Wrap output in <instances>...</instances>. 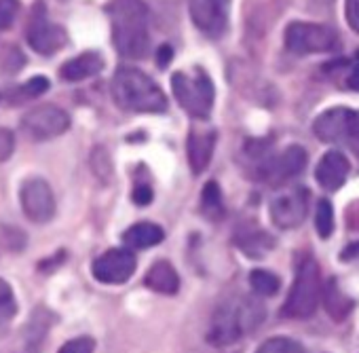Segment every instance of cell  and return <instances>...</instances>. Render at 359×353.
I'll use <instances>...</instances> for the list:
<instances>
[{
	"label": "cell",
	"mask_w": 359,
	"mask_h": 353,
	"mask_svg": "<svg viewBox=\"0 0 359 353\" xmlns=\"http://www.w3.org/2000/svg\"><path fill=\"white\" fill-rule=\"evenodd\" d=\"M106 13L118 55L127 60L146 58L150 49V11L144 0H110Z\"/></svg>",
	"instance_id": "cell-1"
},
{
	"label": "cell",
	"mask_w": 359,
	"mask_h": 353,
	"mask_svg": "<svg viewBox=\"0 0 359 353\" xmlns=\"http://www.w3.org/2000/svg\"><path fill=\"white\" fill-rule=\"evenodd\" d=\"M264 321V307L254 296H231L220 302L208 328V340L216 347H229L245 338Z\"/></svg>",
	"instance_id": "cell-2"
},
{
	"label": "cell",
	"mask_w": 359,
	"mask_h": 353,
	"mask_svg": "<svg viewBox=\"0 0 359 353\" xmlns=\"http://www.w3.org/2000/svg\"><path fill=\"white\" fill-rule=\"evenodd\" d=\"M112 98L127 112H163L167 98L161 87L137 68H118L112 79Z\"/></svg>",
	"instance_id": "cell-3"
},
{
	"label": "cell",
	"mask_w": 359,
	"mask_h": 353,
	"mask_svg": "<svg viewBox=\"0 0 359 353\" xmlns=\"http://www.w3.org/2000/svg\"><path fill=\"white\" fill-rule=\"evenodd\" d=\"M171 89L175 102L193 119H208L212 114L216 89H214V81L201 66L175 72L171 76Z\"/></svg>",
	"instance_id": "cell-4"
},
{
	"label": "cell",
	"mask_w": 359,
	"mask_h": 353,
	"mask_svg": "<svg viewBox=\"0 0 359 353\" xmlns=\"http://www.w3.org/2000/svg\"><path fill=\"white\" fill-rule=\"evenodd\" d=\"M321 269L313 256H302L296 269L294 286L285 298V305L281 309L283 317L290 319H306L315 313L319 300H321Z\"/></svg>",
	"instance_id": "cell-5"
},
{
	"label": "cell",
	"mask_w": 359,
	"mask_h": 353,
	"mask_svg": "<svg viewBox=\"0 0 359 353\" xmlns=\"http://www.w3.org/2000/svg\"><path fill=\"white\" fill-rule=\"evenodd\" d=\"M313 131L321 142L342 144L359 154V110L330 108L317 116Z\"/></svg>",
	"instance_id": "cell-6"
},
{
	"label": "cell",
	"mask_w": 359,
	"mask_h": 353,
	"mask_svg": "<svg viewBox=\"0 0 359 353\" xmlns=\"http://www.w3.org/2000/svg\"><path fill=\"white\" fill-rule=\"evenodd\" d=\"M338 34L321 24L294 22L285 28V49L294 55L327 53L338 49Z\"/></svg>",
	"instance_id": "cell-7"
},
{
	"label": "cell",
	"mask_w": 359,
	"mask_h": 353,
	"mask_svg": "<svg viewBox=\"0 0 359 353\" xmlns=\"http://www.w3.org/2000/svg\"><path fill=\"white\" fill-rule=\"evenodd\" d=\"M26 41L41 55H53L55 51H60L66 45L64 28L49 20L47 7L41 3V0L30 11V20L26 24Z\"/></svg>",
	"instance_id": "cell-8"
},
{
	"label": "cell",
	"mask_w": 359,
	"mask_h": 353,
	"mask_svg": "<svg viewBox=\"0 0 359 353\" xmlns=\"http://www.w3.org/2000/svg\"><path fill=\"white\" fill-rule=\"evenodd\" d=\"M68 127H70L68 112L53 104L36 106L30 112H26L22 119V131L26 133V138H30L34 142L53 140V138L66 133Z\"/></svg>",
	"instance_id": "cell-9"
},
{
	"label": "cell",
	"mask_w": 359,
	"mask_h": 353,
	"mask_svg": "<svg viewBox=\"0 0 359 353\" xmlns=\"http://www.w3.org/2000/svg\"><path fill=\"white\" fill-rule=\"evenodd\" d=\"M309 191L304 187H292L287 191H281L271 201V218L275 227L290 231L304 222L309 214Z\"/></svg>",
	"instance_id": "cell-10"
},
{
	"label": "cell",
	"mask_w": 359,
	"mask_h": 353,
	"mask_svg": "<svg viewBox=\"0 0 359 353\" xmlns=\"http://www.w3.org/2000/svg\"><path fill=\"white\" fill-rule=\"evenodd\" d=\"M20 201H22L24 214L36 225L49 222L55 216V195L49 182L43 178L26 180L20 191Z\"/></svg>",
	"instance_id": "cell-11"
},
{
	"label": "cell",
	"mask_w": 359,
	"mask_h": 353,
	"mask_svg": "<svg viewBox=\"0 0 359 353\" xmlns=\"http://www.w3.org/2000/svg\"><path fill=\"white\" fill-rule=\"evenodd\" d=\"M193 24L212 39H218L229 28L231 0H189Z\"/></svg>",
	"instance_id": "cell-12"
},
{
	"label": "cell",
	"mask_w": 359,
	"mask_h": 353,
	"mask_svg": "<svg viewBox=\"0 0 359 353\" xmlns=\"http://www.w3.org/2000/svg\"><path fill=\"white\" fill-rule=\"evenodd\" d=\"M306 161H309V156L302 146H290L281 154L266 159L258 167V178L273 182V185H283L304 171Z\"/></svg>",
	"instance_id": "cell-13"
},
{
	"label": "cell",
	"mask_w": 359,
	"mask_h": 353,
	"mask_svg": "<svg viewBox=\"0 0 359 353\" xmlns=\"http://www.w3.org/2000/svg\"><path fill=\"white\" fill-rule=\"evenodd\" d=\"M135 271V256L129 250H108L93 262V277L102 284H125Z\"/></svg>",
	"instance_id": "cell-14"
},
{
	"label": "cell",
	"mask_w": 359,
	"mask_h": 353,
	"mask_svg": "<svg viewBox=\"0 0 359 353\" xmlns=\"http://www.w3.org/2000/svg\"><path fill=\"white\" fill-rule=\"evenodd\" d=\"M348 159L340 150H330L321 156L315 169V178L325 191H338L348 178Z\"/></svg>",
	"instance_id": "cell-15"
},
{
	"label": "cell",
	"mask_w": 359,
	"mask_h": 353,
	"mask_svg": "<svg viewBox=\"0 0 359 353\" xmlns=\"http://www.w3.org/2000/svg\"><path fill=\"white\" fill-rule=\"evenodd\" d=\"M214 148H216V131L214 129H199L193 127L187 140V159L189 165L193 169V173H201L212 156H214Z\"/></svg>",
	"instance_id": "cell-16"
},
{
	"label": "cell",
	"mask_w": 359,
	"mask_h": 353,
	"mask_svg": "<svg viewBox=\"0 0 359 353\" xmlns=\"http://www.w3.org/2000/svg\"><path fill=\"white\" fill-rule=\"evenodd\" d=\"M102 68H104V58L95 51H87V53H81V55L68 60L60 68V76L68 83H79V81L100 74Z\"/></svg>",
	"instance_id": "cell-17"
},
{
	"label": "cell",
	"mask_w": 359,
	"mask_h": 353,
	"mask_svg": "<svg viewBox=\"0 0 359 353\" xmlns=\"http://www.w3.org/2000/svg\"><path fill=\"white\" fill-rule=\"evenodd\" d=\"M321 302H323V309L327 311V315H330L332 319H336V321H342V319L353 311V307H355V300L348 298V296L340 290V286H338V281H336L334 277H330V279L323 284Z\"/></svg>",
	"instance_id": "cell-18"
},
{
	"label": "cell",
	"mask_w": 359,
	"mask_h": 353,
	"mask_svg": "<svg viewBox=\"0 0 359 353\" xmlns=\"http://www.w3.org/2000/svg\"><path fill=\"white\" fill-rule=\"evenodd\" d=\"M144 284L154 290V292H161V294H175L177 288H180V277L175 273V269L167 262V260H158L154 262L146 277H144Z\"/></svg>",
	"instance_id": "cell-19"
},
{
	"label": "cell",
	"mask_w": 359,
	"mask_h": 353,
	"mask_svg": "<svg viewBox=\"0 0 359 353\" xmlns=\"http://www.w3.org/2000/svg\"><path fill=\"white\" fill-rule=\"evenodd\" d=\"M165 237L163 229L152 225V222H137L133 227H129L123 235L125 244L133 250H144V248H152L156 244H161Z\"/></svg>",
	"instance_id": "cell-20"
},
{
	"label": "cell",
	"mask_w": 359,
	"mask_h": 353,
	"mask_svg": "<svg viewBox=\"0 0 359 353\" xmlns=\"http://www.w3.org/2000/svg\"><path fill=\"white\" fill-rule=\"evenodd\" d=\"M237 246L250 258H262L275 246V241L260 229H241L237 233Z\"/></svg>",
	"instance_id": "cell-21"
},
{
	"label": "cell",
	"mask_w": 359,
	"mask_h": 353,
	"mask_svg": "<svg viewBox=\"0 0 359 353\" xmlns=\"http://www.w3.org/2000/svg\"><path fill=\"white\" fill-rule=\"evenodd\" d=\"M201 214L212 222H218L224 216V201L216 182H208L201 193Z\"/></svg>",
	"instance_id": "cell-22"
},
{
	"label": "cell",
	"mask_w": 359,
	"mask_h": 353,
	"mask_svg": "<svg viewBox=\"0 0 359 353\" xmlns=\"http://www.w3.org/2000/svg\"><path fill=\"white\" fill-rule=\"evenodd\" d=\"M250 286L254 288L256 294L260 296H275L279 292V277L273 275L271 271H264V269H256L250 273Z\"/></svg>",
	"instance_id": "cell-23"
},
{
	"label": "cell",
	"mask_w": 359,
	"mask_h": 353,
	"mask_svg": "<svg viewBox=\"0 0 359 353\" xmlns=\"http://www.w3.org/2000/svg\"><path fill=\"white\" fill-rule=\"evenodd\" d=\"M315 227L321 239H327L334 231V208L327 199H321L315 212Z\"/></svg>",
	"instance_id": "cell-24"
},
{
	"label": "cell",
	"mask_w": 359,
	"mask_h": 353,
	"mask_svg": "<svg viewBox=\"0 0 359 353\" xmlns=\"http://www.w3.org/2000/svg\"><path fill=\"white\" fill-rule=\"evenodd\" d=\"M256 353H306V351L300 342H296L287 336H275V338H269L266 342H262Z\"/></svg>",
	"instance_id": "cell-25"
},
{
	"label": "cell",
	"mask_w": 359,
	"mask_h": 353,
	"mask_svg": "<svg viewBox=\"0 0 359 353\" xmlns=\"http://www.w3.org/2000/svg\"><path fill=\"white\" fill-rule=\"evenodd\" d=\"M0 246H3L5 250H11V252H20L26 246V235L18 227L3 225L0 227Z\"/></svg>",
	"instance_id": "cell-26"
},
{
	"label": "cell",
	"mask_w": 359,
	"mask_h": 353,
	"mask_svg": "<svg viewBox=\"0 0 359 353\" xmlns=\"http://www.w3.org/2000/svg\"><path fill=\"white\" fill-rule=\"evenodd\" d=\"M49 89V81L45 76H34L28 83H24L18 89V100H26V98H39Z\"/></svg>",
	"instance_id": "cell-27"
},
{
	"label": "cell",
	"mask_w": 359,
	"mask_h": 353,
	"mask_svg": "<svg viewBox=\"0 0 359 353\" xmlns=\"http://www.w3.org/2000/svg\"><path fill=\"white\" fill-rule=\"evenodd\" d=\"M20 15L18 0H0V30H9Z\"/></svg>",
	"instance_id": "cell-28"
},
{
	"label": "cell",
	"mask_w": 359,
	"mask_h": 353,
	"mask_svg": "<svg viewBox=\"0 0 359 353\" xmlns=\"http://www.w3.org/2000/svg\"><path fill=\"white\" fill-rule=\"evenodd\" d=\"M93 349H95V340L91 336H79L62 345L57 353H93Z\"/></svg>",
	"instance_id": "cell-29"
},
{
	"label": "cell",
	"mask_w": 359,
	"mask_h": 353,
	"mask_svg": "<svg viewBox=\"0 0 359 353\" xmlns=\"http://www.w3.org/2000/svg\"><path fill=\"white\" fill-rule=\"evenodd\" d=\"M15 311V300L9 284L5 279H0V319H7Z\"/></svg>",
	"instance_id": "cell-30"
},
{
	"label": "cell",
	"mask_w": 359,
	"mask_h": 353,
	"mask_svg": "<svg viewBox=\"0 0 359 353\" xmlns=\"http://www.w3.org/2000/svg\"><path fill=\"white\" fill-rule=\"evenodd\" d=\"M13 150H15V135L9 129L0 127V161L11 159Z\"/></svg>",
	"instance_id": "cell-31"
},
{
	"label": "cell",
	"mask_w": 359,
	"mask_h": 353,
	"mask_svg": "<svg viewBox=\"0 0 359 353\" xmlns=\"http://www.w3.org/2000/svg\"><path fill=\"white\" fill-rule=\"evenodd\" d=\"M344 18L353 32L359 34V0H346L344 3Z\"/></svg>",
	"instance_id": "cell-32"
},
{
	"label": "cell",
	"mask_w": 359,
	"mask_h": 353,
	"mask_svg": "<svg viewBox=\"0 0 359 353\" xmlns=\"http://www.w3.org/2000/svg\"><path fill=\"white\" fill-rule=\"evenodd\" d=\"M133 201L137 206H148L152 201V189L148 185H137L133 191Z\"/></svg>",
	"instance_id": "cell-33"
},
{
	"label": "cell",
	"mask_w": 359,
	"mask_h": 353,
	"mask_svg": "<svg viewBox=\"0 0 359 353\" xmlns=\"http://www.w3.org/2000/svg\"><path fill=\"white\" fill-rule=\"evenodd\" d=\"M348 87L351 89H355V91H359V60H357V64L353 66V70H351V74H348Z\"/></svg>",
	"instance_id": "cell-34"
},
{
	"label": "cell",
	"mask_w": 359,
	"mask_h": 353,
	"mask_svg": "<svg viewBox=\"0 0 359 353\" xmlns=\"http://www.w3.org/2000/svg\"><path fill=\"white\" fill-rule=\"evenodd\" d=\"M359 256V244H353V246H348L344 252H342V260H351V258H357Z\"/></svg>",
	"instance_id": "cell-35"
},
{
	"label": "cell",
	"mask_w": 359,
	"mask_h": 353,
	"mask_svg": "<svg viewBox=\"0 0 359 353\" xmlns=\"http://www.w3.org/2000/svg\"><path fill=\"white\" fill-rule=\"evenodd\" d=\"M171 58H173V53H171L169 47H161V49H158V64H161V66H167V62H169Z\"/></svg>",
	"instance_id": "cell-36"
},
{
	"label": "cell",
	"mask_w": 359,
	"mask_h": 353,
	"mask_svg": "<svg viewBox=\"0 0 359 353\" xmlns=\"http://www.w3.org/2000/svg\"><path fill=\"white\" fill-rule=\"evenodd\" d=\"M321 3H330V0H321Z\"/></svg>",
	"instance_id": "cell-37"
},
{
	"label": "cell",
	"mask_w": 359,
	"mask_h": 353,
	"mask_svg": "<svg viewBox=\"0 0 359 353\" xmlns=\"http://www.w3.org/2000/svg\"><path fill=\"white\" fill-rule=\"evenodd\" d=\"M357 60H359V53H357Z\"/></svg>",
	"instance_id": "cell-38"
}]
</instances>
